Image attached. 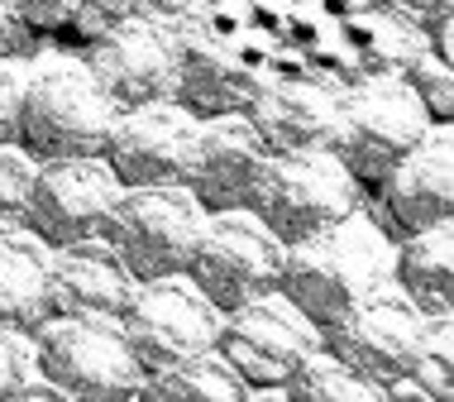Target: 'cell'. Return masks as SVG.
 I'll list each match as a JSON object with an SVG mask.
<instances>
[{"mask_svg": "<svg viewBox=\"0 0 454 402\" xmlns=\"http://www.w3.org/2000/svg\"><path fill=\"white\" fill-rule=\"evenodd\" d=\"M282 249L287 245H282L249 206L211 211L201 225V240H196V249L187 259V278L220 311H235L244 302H254V297L278 288Z\"/></svg>", "mask_w": 454, "mask_h": 402, "instance_id": "9", "label": "cell"}, {"mask_svg": "<svg viewBox=\"0 0 454 402\" xmlns=\"http://www.w3.org/2000/svg\"><path fill=\"white\" fill-rule=\"evenodd\" d=\"M139 398H177V402H187V398H215V402H239V398H249V388H244V379L230 369V359L220 355V350H206V355L182 359L177 369L144 379Z\"/></svg>", "mask_w": 454, "mask_h": 402, "instance_id": "21", "label": "cell"}, {"mask_svg": "<svg viewBox=\"0 0 454 402\" xmlns=\"http://www.w3.org/2000/svg\"><path fill=\"white\" fill-rule=\"evenodd\" d=\"M48 249L29 230H0V326L34 331L48 316Z\"/></svg>", "mask_w": 454, "mask_h": 402, "instance_id": "19", "label": "cell"}, {"mask_svg": "<svg viewBox=\"0 0 454 402\" xmlns=\"http://www.w3.org/2000/svg\"><path fill=\"white\" fill-rule=\"evenodd\" d=\"M120 177L96 158H43L34 163L29 201H24V230L39 235L48 249L96 240L120 201Z\"/></svg>", "mask_w": 454, "mask_h": 402, "instance_id": "10", "label": "cell"}, {"mask_svg": "<svg viewBox=\"0 0 454 402\" xmlns=\"http://www.w3.org/2000/svg\"><path fill=\"white\" fill-rule=\"evenodd\" d=\"M87 67L120 111L149 101H177V29L129 15L120 29L91 43Z\"/></svg>", "mask_w": 454, "mask_h": 402, "instance_id": "13", "label": "cell"}, {"mask_svg": "<svg viewBox=\"0 0 454 402\" xmlns=\"http://www.w3.org/2000/svg\"><path fill=\"white\" fill-rule=\"evenodd\" d=\"M129 15H134L129 0H77L63 29L72 34V39H82V43H96V39H106L110 29H120Z\"/></svg>", "mask_w": 454, "mask_h": 402, "instance_id": "26", "label": "cell"}, {"mask_svg": "<svg viewBox=\"0 0 454 402\" xmlns=\"http://www.w3.org/2000/svg\"><path fill=\"white\" fill-rule=\"evenodd\" d=\"M134 15L144 20H158V24H182L187 15H196V10L206 5V0H129Z\"/></svg>", "mask_w": 454, "mask_h": 402, "instance_id": "31", "label": "cell"}, {"mask_svg": "<svg viewBox=\"0 0 454 402\" xmlns=\"http://www.w3.org/2000/svg\"><path fill=\"white\" fill-rule=\"evenodd\" d=\"M29 374H39L34 369V345L15 326H0V398H15Z\"/></svg>", "mask_w": 454, "mask_h": 402, "instance_id": "27", "label": "cell"}, {"mask_svg": "<svg viewBox=\"0 0 454 402\" xmlns=\"http://www.w3.org/2000/svg\"><path fill=\"white\" fill-rule=\"evenodd\" d=\"M206 206L192 197L182 182H158V187H125L101 230V240L120 254L139 283L168 273H187V259L201 240Z\"/></svg>", "mask_w": 454, "mask_h": 402, "instance_id": "6", "label": "cell"}, {"mask_svg": "<svg viewBox=\"0 0 454 402\" xmlns=\"http://www.w3.org/2000/svg\"><path fill=\"white\" fill-rule=\"evenodd\" d=\"M120 331H125L144 379H153V374L177 369L182 359L215 350L220 307L187 273L149 278V283L134 288L129 307L120 311Z\"/></svg>", "mask_w": 454, "mask_h": 402, "instance_id": "7", "label": "cell"}, {"mask_svg": "<svg viewBox=\"0 0 454 402\" xmlns=\"http://www.w3.org/2000/svg\"><path fill=\"white\" fill-rule=\"evenodd\" d=\"M196 134V115L182 101H149L115 115V130L106 139V163L120 177V187H158L182 182L187 149Z\"/></svg>", "mask_w": 454, "mask_h": 402, "instance_id": "14", "label": "cell"}, {"mask_svg": "<svg viewBox=\"0 0 454 402\" xmlns=\"http://www.w3.org/2000/svg\"><path fill=\"white\" fill-rule=\"evenodd\" d=\"M292 402H383V388L359 379L345 359H335L330 350H311L297 369L287 374V383L278 388Z\"/></svg>", "mask_w": 454, "mask_h": 402, "instance_id": "22", "label": "cell"}, {"mask_svg": "<svg viewBox=\"0 0 454 402\" xmlns=\"http://www.w3.org/2000/svg\"><path fill=\"white\" fill-rule=\"evenodd\" d=\"M392 259H397V240L378 221H368L359 206L345 221L282 249L278 292L325 335L364 297L392 283Z\"/></svg>", "mask_w": 454, "mask_h": 402, "instance_id": "1", "label": "cell"}, {"mask_svg": "<svg viewBox=\"0 0 454 402\" xmlns=\"http://www.w3.org/2000/svg\"><path fill=\"white\" fill-rule=\"evenodd\" d=\"M120 106L106 96L87 58H43L24 72L20 91V149L43 158H96L115 130Z\"/></svg>", "mask_w": 454, "mask_h": 402, "instance_id": "2", "label": "cell"}, {"mask_svg": "<svg viewBox=\"0 0 454 402\" xmlns=\"http://www.w3.org/2000/svg\"><path fill=\"white\" fill-rule=\"evenodd\" d=\"M431 125L435 120L407 82V72H373L349 91H340L330 149L359 182H378Z\"/></svg>", "mask_w": 454, "mask_h": 402, "instance_id": "5", "label": "cell"}, {"mask_svg": "<svg viewBox=\"0 0 454 402\" xmlns=\"http://www.w3.org/2000/svg\"><path fill=\"white\" fill-rule=\"evenodd\" d=\"M72 5H77V0H15L20 20L29 24V29H43V34L63 29L67 15H72Z\"/></svg>", "mask_w": 454, "mask_h": 402, "instance_id": "29", "label": "cell"}, {"mask_svg": "<svg viewBox=\"0 0 454 402\" xmlns=\"http://www.w3.org/2000/svg\"><path fill=\"white\" fill-rule=\"evenodd\" d=\"M407 82L416 87V96H421V101H426V111H431V120H450V111H454L450 58L431 53V43H426L421 53L411 58V67H407Z\"/></svg>", "mask_w": 454, "mask_h": 402, "instance_id": "25", "label": "cell"}, {"mask_svg": "<svg viewBox=\"0 0 454 402\" xmlns=\"http://www.w3.org/2000/svg\"><path fill=\"white\" fill-rule=\"evenodd\" d=\"M249 125L259 130L268 154H301L330 149L340 115V91L311 77H268L254 101L244 106Z\"/></svg>", "mask_w": 454, "mask_h": 402, "instance_id": "17", "label": "cell"}, {"mask_svg": "<svg viewBox=\"0 0 454 402\" xmlns=\"http://www.w3.org/2000/svg\"><path fill=\"white\" fill-rule=\"evenodd\" d=\"M426 331H431V316L416 307L397 283H387L373 297H364L340 326H330L325 350L335 359H345L359 379L387 388L397 379H411Z\"/></svg>", "mask_w": 454, "mask_h": 402, "instance_id": "11", "label": "cell"}, {"mask_svg": "<svg viewBox=\"0 0 454 402\" xmlns=\"http://www.w3.org/2000/svg\"><path fill=\"white\" fill-rule=\"evenodd\" d=\"M321 345H325V335L278 288L244 302L235 311H220L215 350L230 359V369L244 379L249 393L254 388H282L287 374Z\"/></svg>", "mask_w": 454, "mask_h": 402, "instance_id": "12", "label": "cell"}, {"mask_svg": "<svg viewBox=\"0 0 454 402\" xmlns=\"http://www.w3.org/2000/svg\"><path fill=\"white\" fill-rule=\"evenodd\" d=\"M392 10H397L402 20H411V24H440V20H450V0H387Z\"/></svg>", "mask_w": 454, "mask_h": 402, "instance_id": "32", "label": "cell"}, {"mask_svg": "<svg viewBox=\"0 0 454 402\" xmlns=\"http://www.w3.org/2000/svg\"><path fill=\"white\" fill-rule=\"evenodd\" d=\"M364 182L340 163L335 149L301 154H263L259 173L249 182V211L273 230L282 245L316 235V230L345 221L364 206Z\"/></svg>", "mask_w": 454, "mask_h": 402, "instance_id": "3", "label": "cell"}, {"mask_svg": "<svg viewBox=\"0 0 454 402\" xmlns=\"http://www.w3.org/2000/svg\"><path fill=\"white\" fill-rule=\"evenodd\" d=\"M20 91H24V67L15 58H0V149L20 144Z\"/></svg>", "mask_w": 454, "mask_h": 402, "instance_id": "28", "label": "cell"}, {"mask_svg": "<svg viewBox=\"0 0 454 402\" xmlns=\"http://www.w3.org/2000/svg\"><path fill=\"white\" fill-rule=\"evenodd\" d=\"M139 278L101 235L48 254V316H106L120 321Z\"/></svg>", "mask_w": 454, "mask_h": 402, "instance_id": "18", "label": "cell"}, {"mask_svg": "<svg viewBox=\"0 0 454 402\" xmlns=\"http://www.w3.org/2000/svg\"><path fill=\"white\" fill-rule=\"evenodd\" d=\"M383 187V211L397 235H416L454 211V130L440 120L411 144L397 163L378 177Z\"/></svg>", "mask_w": 454, "mask_h": 402, "instance_id": "16", "label": "cell"}, {"mask_svg": "<svg viewBox=\"0 0 454 402\" xmlns=\"http://www.w3.org/2000/svg\"><path fill=\"white\" fill-rule=\"evenodd\" d=\"M29 48V24L20 20L15 0H0V58H20Z\"/></svg>", "mask_w": 454, "mask_h": 402, "instance_id": "30", "label": "cell"}, {"mask_svg": "<svg viewBox=\"0 0 454 402\" xmlns=\"http://www.w3.org/2000/svg\"><path fill=\"white\" fill-rule=\"evenodd\" d=\"M29 182H34V158L24 154L20 144H5V149H0V230L24 225Z\"/></svg>", "mask_w": 454, "mask_h": 402, "instance_id": "24", "label": "cell"}, {"mask_svg": "<svg viewBox=\"0 0 454 402\" xmlns=\"http://www.w3.org/2000/svg\"><path fill=\"white\" fill-rule=\"evenodd\" d=\"M411 383L421 388L426 402H450L454 398V331L450 316H431V331H426L421 359L411 369Z\"/></svg>", "mask_w": 454, "mask_h": 402, "instance_id": "23", "label": "cell"}, {"mask_svg": "<svg viewBox=\"0 0 454 402\" xmlns=\"http://www.w3.org/2000/svg\"><path fill=\"white\" fill-rule=\"evenodd\" d=\"M34 369L48 383L63 388V398L115 402L139 398L144 369L134 359L120 321L106 316H43L34 326Z\"/></svg>", "mask_w": 454, "mask_h": 402, "instance_id": "4", "label": "cell"}, {"mask_svg": "<svg viewBox=\"0 0 454 402\" xmlns=\"http://www.w3.org/2000/svg\"><path fill=\"white\" fill-rule=\"evenodd\" d=\"M392 283L407 292L426 316H450V302H454V230H450V221L416 230V235H402L397 259H392Z\"/></svg>", "mask_w": 454, "mask_h": 402, "instance_id": "20", "label": "cell"}, {"mask_svg": "<svg viewBox=\"0 0 454 402\" xmlns=\"http://www.w3.org/2000/svg\"><path fill=\"white\" fill-rule=\"evenodd\" d=\"M263 139L244 111L225 115H196V134L182 168V187L192 192L206 211H235L249 201V182L263 163Z\"/></svg>", "mask_w": 454, "mask_h": 402, "instance_id": "15", "label": "cell"}, {"mask_svg": "<svg viewBox=\"0 0 454 402\" xmlns=\"http://www.w3.org/2000/svg\"><path fill=\"white\" fill-rule=\"evenodd\" d=\"M177 29V101L192 115L244 111L254 91L268 82L263 53L235 24L206 15V5L187 15Z\"/></svg>", "mask_w": 454, "mask_h": 402, "instance_id": "8", "label": "cell"}]
</instances>
